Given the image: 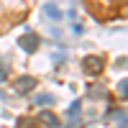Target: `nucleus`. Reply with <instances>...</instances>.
Returning <instances> with one entry per match:
<instances>
[{
  "label": "nucleus",
  "mask_w": 128,
  "mask_h": 128,
  "mask_svg": "<svg viewBox=\"0 0 128 128\" xmlns=\"http://www.w3.org/2000/svg\"><path fill=\"white\" fill-rule=\"evenodd\" d=\"M18 44H20V49H23V51L34 54V51L38 49V44H41V38H38V36L34 34V31H28V28H26V34L18 38Z\"/></svg>",
  "instance_id": "obj_1"
},
{
  "label": "nucleus",
  "mask_w": 128,
  "mask_h": 128,
  "mask_svg": "<svg viewBox=\"0 0 128 128\" xmlns=\"http://www.w3.org/2000/svg\"><path fill=\"white\" fill-rule=\"evenodd\" d=\"M82 69L90 74V77H95V74L102 72V59L100 56H84L82 59Z\"/></svg>",
  "instance_id": "obj_2"
},
{
  "label": "nucleus",
  "mask_w": 128,
  "mask_h": 128,
  "mask_svg": "<svg viewBox=\"0 0 128 128\" xmlns=\"http://www.w3.org/2000/svg\"><path fill=\"white\" fill-rule=\"evenodd\" d=\"M34 87H36V80H34V77H18V80H16V92H20V95L31 92Z\"/></svg>",
  "instance_id": "obj_3"
},
{
  "label": "nucleus",
  "mask_w": 128,
  "mask_h": 128,
  "mask_svg": "<svg viewBox=\"0 0 128 128\" xmlns=\"http://www.w3.org/2000/svg\"><path fill=\"white\" fill-rule=\"evenodd\" d=\"M41 123H46V128H59V118L54 113H49V110H44L41 113V118H38Z\"/></svg>",
  "instance_id": "obj_4"
},
{
  "label": "nucleus",
  "mask_w": 128,
  "mask_h": 128,
  "mask_svg": "<svg viewBox=\"0 0 128 128\" xmlns=\"http://www.w3.org/2000/svg\"><path fill=\"white\" fill-rule=\"evenodd\" d=\"M44 13H46V16H51V18H56V20H62V10H59L56 5H51V3H46V5H44Z\"/></svg>",
  "instance_id": "obj_5"
},
{
  "label": "nucleus",
  "mask_w": 128,
  "mask_h": 128,
  "mask_svg": "<svg viewBox=\"0 0 128 128\" xmlns=\"http://www.w3.org/2000/svg\"><path fill=\"white\" fill-rule=\"evenodd\" d=\"M118 92H120V98H128V80L118 82Z\"/></svg>",
  "instance_id": "obj_6"
},
{
  "label": "nucleus",
  "mask_w": 128,
  "mask_h": 128,
  "mask_svg": "<svg viewBox=\"0 0 128 128\" xmlns=\"http://www.w3.org/2000/svg\"><path fill=\"white\" fill-rule=\"evenodd\" d=\"M36 102H54V95H41V98H36Z\"/></svg>",
  "instance_id": "obj_7"
}]
</instances>
